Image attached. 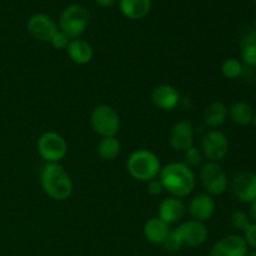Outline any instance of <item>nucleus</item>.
<instances>
[{"instance_id": "nucleus-27", "label": "nucleus", "mask_w": 256, "mask_h": 256, "mask_svg": "<svg viewBox=\"0 0 256 256\" xmlns=\"http://www.w3.org/2000/svg\"><path fill=\"white\" fill-rule=\"evenodd\" d=\"M69 42H70V39L68 38V35H65L64 32H60V30H58L56 34L52 36L50 44H52V46L54 48V49L64 50V49H66L68 45H69Z\"/></svg>"}, {"instance_id": "nucleus-2", "label": "nucleus", "mask_w": 256, "mask_h": 256, "mask_svg": "<svg viewBox=\"0 0 256 256\" xmlns=\"http://www.w3.org/2000/svg\"><path fill=\"white\" fill-rule=\"evenodd\" d=\"M40 184L50 199L55 202H65L72 194L74 184L60 162L45 164L40 172Z\"/></svg>"}, {"instance_id": "nucleus-20", "label": "nucleus", "mask_w": 256, "mask_h": 256, "mask_svg": "<svg viewBox=\"0 0 256 256\" xmlns=\"http://www.w3.org/2000/svg\"><path fill=\"white\" fill-rule=\"evenodd\" d=\"M229 116L226 105L222 102H212L204 112V122L212 129H219L225 124Z\"/></svg>"}, {"instance_id": "nucleus-25", "label": "nucleus", "mask_w": 256, "mask_h": 256, "mask_svg": "<svg viewBox=\"0 0 256 256\" xmlns=\"http://www.w3.org/2000/svg\"><path fill=\"white\" fill-rule=\"evenodd\" d=\"M240 62L249 68H256V42H246L242 45Z\"/></svg>"}, {"instance_id": "nucleus-15", "label": "nucleus", "mask_w": 256, "mask_h": 256, "mask_svg": "<svg viewBox=\"0 0 256 256\" xmlns=\"http://www.w3.org/2000/svg\"><path fill=\"white\" fill-rule=\"evenodd\" d=\"M180 92L170 84H162L152 92V102L162 112H172L180 104Z\"/></svg>"}, {"instance_id": "nucleus-6", "label": "nucleus", "mask_w": 256, "mask_h": 256, "mask_svg": "<svg viewBox=\"0 0 256 256\" xmlns=\"http://www.w3.org/2000/svg\"><path fill=\"white\" fill-rule=\"evenodd\" d=\"M90 125L99 136H116L120 130V116L114 108L98 105L90 115Z\"/></svg>"}, {"instance_id": "nucleus-1", "label": "nucleus", "mask_w": 256, "mask_h": 256, "mask_svg": "<svg viewBox=\"0 0 256 256\" xmlns=\"http://www.w3.org/2000/svg\"><path fill=\"white\" fill-rule=\"evenodd\" d=\"M159 180L162 182L165 192L170 194V196L184 198L189 196L195 189L196 178L194 170L188 166L184 162H172L162 166L159 174Z\"/></svg>"}, {"instance_id": "nucleus-4", "label": "nucleus", "mask_w": 256, "mask_h": 256, "mask_svg": "<svg viewBox=\"0 0 256 256\" xmlns=\"http://www.w3.org/2000/svg\"><path fill=\"white\" fill-rule=\"evenodd\" d=\"M126 170L132 179L149 182L159 176L162 162L155 152L148 149L135 150L126 160Z\"/></svg>"}, {"instance_id": "nucleus-23", "label": "nucleus", "mask_w": 256, "mask_h": 256, "mask_svg": "<svg viewBox=\"0 0 256 256\" xmlns=\"http://www.w3.org/2000/svg\"><path fill=\"white\" fill-rule=\"evenodd\" d=\"M222 72L226 79H239L244 72V65L236 58H229L222 64Z\"/></svg>"}, {"instance_id": "nucleus-26", "label": "nucleus", "mask_w": 256, "mask_h": 256, "mask_svg": "<svg viewBox=\"0 0 256 256\" xmlns=\"http://www.w3.org/2000/svg\"><path fill=\"white\" fill-rule=\"evenodd\" d=\"M184 156L185 164H186L188 166L192 168V169H194V168H198L202 165L204 155H202V150L198 149V148L195 146H192L190 149H188L186 152H184Z\"/></svg>"}, {"instance_id": "nucleus-10", "label": "nucleus", "mask_w": 256, "mask_h": 256, "mask_svg": "<svg viewBox=\"0 0 256 256\" xmlns=\"http://www.w3.org/2000/svg\"><path fill=\"white\" fill-rule=\"evenodd\" d=\"M230 188L238 202L252 204L256 199V174L252 172H238L232 178Z\"/></svg>"}, {"instance_id": "nucleus-13", "label": "nucleus", "mask_w": 256, "mask_h": 256, "mask_svg": "<svg viewBox=\"0 0 256 256\" xmlns=\"http://www.w3.org/2000/svg\"><path fill=\"white\" fill-rule=\"evenodd\" d=\"M28 32L39 42H50L56 34L58 25L54 20L45 14H34L28 20Z\"/></svg>"}, {"instance_id": "nucleus-35", "label": "nucleus", "mask_w": 256, "mask_h": 256, "mask_svg": "<svg viewBox=\"0 0 256 256\" xmlns=\"http://www.w3.org/2000/svg\"><path fill=\"white\" fill-rule=\"evenodd\" d=\"M255 2H256V0H255Z\"/></svg>"}, {"instance_id": "nucleus-16", "label": "nucleus", "mask_w": 256, "mask_h": 256, "mask_svg": "<svg viewBox=\"0 0 256 256\" xmlns=\"http://www.w3.org/2000/svg\"><path fill=\"white\" fill-rule=\"evenodd\" d=\"M185 214H186V206L184 200L175 196L165 198L160 202L158 209V218H160L168 225L182 222Z\"/></svg>"}, {"instance_id": "nucleus-14", "label": "nucleus", "mask_w": 256, "mask_h": 256, "mask_svg": "<svg viewBox=\"0 0 256 256\" xmlns=\"http://www.w3.org/2000/svg\"><path fill=\"white\" fill-rule=\"evenodd\" d=\"M215 209H216V202L214 198L208 192H199L194 195L188 205V212L192 216V220L200 222H205L212 219Z\"/></svg>"}, {"instance_id": "nucleus-9", "label": "nucleus", "mask_w": 256, "mask_h": 256, "mask_svg": "<svg viewBox=\"0 0 256 256\" xmlns=\"http://www.w3.org/2000/svg\"><path fill=\"white\" fill-rule=\"evenodd\" d=\"M230 142L226 135L219 129H212L202 140V152L208 162H219L229 154Z\"/></svg>"}, {"instance_id": "nucleus-11", "label": "nucleus", "mask_w": 256, "mask_h": 256, "mask_svg": "<svg viewBox=\"0 0 256 256\" xmlns=\"http://www.w3.org/2000/svg\"><path fill=\"white\" fill-rule=\"evenodd\" d=\"M169 144L175 152H186L194 146V125L190 120L182 119L175 122L169 135Z\"/></svg>"}, {"instance_id": "nucleus-28", "label": "nucleus", "mask_w": 256, "mask_h": 256, "mask_svg": "<svg viewBox=\"0 0 256 256\" xmlns=\"http://www.w3.org/2000/svg\"><path fill=\"white\" fill-rule=\"evenodd\" d=\"M244 239L246 242L248 246L256 250V222H252L249 228L244 232Z\"/></svg>"}, {"instance_id": "nucleus-33", "label": "nucleus", "mask_w": 256, "mask_h": 256, "mask_svg": "<svg viewBox=\"0 0 256 256\" xmlns=\"http://www.w3.org/2000/svg\"><path fill=\"white\" fill-rule=\"evenodd\" d=\"M252 124H254V126L256 129V112H254V119H252Z\"/></svg>"}, {"instance_id": "nucleus-3", "label": "nucleus", "mask_w": 256, "mask_h": 256, "mask_svg": "<svg viewBox=\"0 0 256 256\" xmlns=\"http://www.w3.org/2000/svg\"><path fill=\"white\" fill-rule=\"evenodd\" d=\"M208 236H209V232L205 222L188 220V222H182L176 229L170 232L169 238L162 246L169 252H178L182 248L194 249L205 244Z\"/></svg>"}, {"instance_id": "nucleus-32", "label": "nucleus", "mask_w": 256, "mask_h": 256, "mask_svg": "<svg viewBox=\"0 0 256 256\" xmlns=\"http://www.w3.org/2000/svg\"><path fill=\"white\" fill-rule=\"evenodd\" d=\"M246 256H256V250H252V252H248Z\"/></svg>"}, {"instance_id": "nucleus-21", "label": "nucleus", "mask_w": 256, "mask_h": 256, "mask_svg": "<svg viewBox=\"0 0 256 256\" xmlns=\"http://www.w3.org/2000/svg\"><path fill=\"white\" fill-rule=\"evenodd\" d=\"M229 118L234 124L240 126H248L252 124L254 119V110L252 105L245 102H238L232 105L229 109Z\"/></svg>"}, {"instance_id": "nucleus-17", "label": "nucleus", "mask_w": 256, "mask_h": 256, "mask_svg": "<svg viewBox=\"0 0 256 256\" xmlns=\"http://www.w3.org/2000/svg\"><path fill=\"white\" fill-rule=\"evenodd\" d=\"M144 236L150 244L152 245H164L170 234L169 225L162 222L160 218H150L144 224Z\"/></svg>"}, {"instance_id": "nucleus-24", "label": "nucleus", "mask_w": 256, "mask_h": 256, "mask_svg": "<svg viewBox=\"0 0 256 256\" xmlns=\"http://www.w3.org/2000/svg\"><path fill=\"white\" fill-rule=\"evenodd\" d=\"M230 224H232V226L234 228V229L244 232L245 230L252 224V222L246 212H242V210H235V212L230 215Z\"/></svg>"}, {"instance_id": "nucleus-30", "label": "nucleus", "mask_w": 256, "mask_h": 256, "mask_svg": "<svg viewBox=\"0 0 256 256\" xmlns=\"http://www.w3.org/2000/svg\"><path fill=\"white\" fill-rule=\"evenodd\" d=\"M248 214H249L252 222H256V199L252 202V204H250V209H249V212H248Z\"/></svg>"}, {"instance_id": "nucleus-8", "label": "nucleus", "mask_w": 256, "mask_h": 256, "mask_svg": "<svg viewBox=\"0 0 256 256\" xmlns=\"http://www.w3.org/2000/svg\"><path fill=\"white\" fill-rule=\"evenodd\" d=\"M199 176L205 192L212 196L224 194L229 186L226 172L219 162H208L202 164L200 168Z\"/></svg>"}, {"instance_id": "nucleus-31", "label": "nucleus", "mask_w": 256, "mask_h": 256, "mask_svg": "<svg viewBox=\"0 0 256 256\" xmlns=\"http://www.w3.org/2000/svg\"><path fill=\"white\" fill-rule=\"evenodd\" d=\"M95 2L102 8H110L116 2V0H95Z\"/></svg>"}, {"instance_id": "nucleus-34", "label": "nucleus", "mask_w": 256, "mask_h": 256, "mask_svg": "<svg viewBox=\"0 0 256 256\" xmlns=\"http://www.w3.org/2000/svg\"><path fill=\"white\" fill-rule=\"evenodd\" d=\"M254 30H255V32H256V18H255V22H254Z\"/></svg>"}, {"instance_id": "nucleus-19", "label": "nucleus", "mask_w": 256, "mask_h": 256, "mask_svg": "<svg viewBox=\"0 0 256 256\" xmlns=\"http://www.w3.org/2000/svg\"><path fill=\"white\" fill-rule=\"evenodd\" d=\"M119 8L128 19L140 20L150 12L152 0H119Z\"/></svg>"}, {"instance_id": "nucleus-7", "label": "nucleus", "mask_w": 256, "mask_h": 256, "mask_svg": "<svg viewBox=\"0 0 256 256\" xmlns=\"http://www.w3.org/2000/svg\"><path fill=\"white\" fill-rule=\"evenodd\" d=\"M36 148L39 155L46 164L60 162L68 154L66 140L55 132H46L40 135Z\"/></svg>"}, {"instance_id": "nucleus-5", "label": "nucleus", "mask_w": 256, "mask_h": 256, "mask_svg": "<svg viewBox=\"0 0 256 256\" xmlns=\"http://www.w3.org/2000/svg\"><path fill=\"white\" fill-rule=\"evenodd\" d=\"M90 22V14L85 6L72 4L65 8L59 18V30L68 35L70 40L78 39L86 30Z\"/></svg>"}, {"instance_id": "nucleus-22", "label": "nucleus", "mask_w": 256, "mask_h": 256, "mask_svg": "<svg viewBox=\"0 0 256 256\" xmlns=\"http://www.w3.org/2000/svg\"><path fill=\"white\" fill-rule=\"evenodd\" d=\"M122 152V144L116 136L102 138L96 145V152L100 159L105 162H112L119 156Z\"/></svg>"}, {"instance_id": "nucleus-18", "label": "nucleus", "mask_w": 256, "mask_h": 256, "mask_svg": "<svg viewBox=\"0 0 256 256\" xmlns=\"http://www.w3.org/2000/svg\"><path fill=\"white\" fill-rule=\"evenodd\" d=\"M66 52L72 62L78 65H85L92 62L94 56L92 46L84 39H72L66 48Z\"/></svg>"}, {"instance_id": "nucleus-29", "label": "nucleus", "mask_w": 256, "mask_h": 256, "mask_svg": "<svg viewBox=\"0 0 256 256\" xmlns=\"http://www.w3.org/2000/svg\"><path fill=\"white\" fill-rule=\"evenodd\" d=\"M146 184H148V192H149L150 195H152V196H158V195H160L162 192H164V188H162V184L159 180V178H156V179L154 180H150V182H146Z\"/></svg>"}, {"instance_id": "nucleus-12", "label": "nucleus", "mask_w": 256, "mask_h": 256, "mask_svg": "<svg viewBox=\"0 0 256 256\" xmlns=\"http://www.w3.org/2000/svg\"><path fill=\"white\" fill-rule=\"evenodd\" d=\"M249 252L244 236L230 234L222 238L212 245L209 256H246Z\"/></svg>"}]
</instances>
